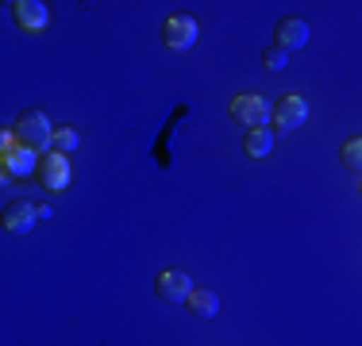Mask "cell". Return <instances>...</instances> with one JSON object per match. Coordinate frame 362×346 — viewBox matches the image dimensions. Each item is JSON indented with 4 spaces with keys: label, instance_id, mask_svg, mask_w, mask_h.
Returning a JSON list of instances; mask_svg holds the SVG:
<instances>
[{
    "label": "cell",
    "instance_id": "11",
    "mask_svg": "<svg viewBox=\"0 0 362 346\" xmlns=\"http://www.w3.org/2000/svg\"><path fill=\"white\" fill-rule=\"evenodd\" d=\"M185 304H189L193 316H201V319H216L220 316V297L212 289H193V297H189Z\"/></svg>",
    "mask_w": 362,
    "mask_h": 346
},
{
    "label": "cell",
    "instance_id": "2",
    "mask_svg": "<svg viewBox=\"0 0 362 346\" xmlns=\"http://www.w3.org/2000/svg\"><path fill=\"white\" fill-rule=\"evenodd\" d=\"M0 158H4V173H8V177H31V173H39L42 154L28 150V146L16 138V131H4V135H0Z\"/></svg>",
    "mask_w": 362,
    "mask_h": 346
},
{
    "label": "cell",
    "instance_id": "15",
    "mask_svg": "<svg viewBox=\"0 0 362 346\" xmlns=\"http://www.w3.org/2000/svg\"><path fill=\"white\" fill-rule=\"evenodd\" d=\"M286 62H289V50H281L278 42L262 50V66L270 69V73H281V69H286Z\"/></svg>",
    "mask_w": 362,
    "mask_h": 346
},
{
    "label": "cell",
    "instance_id": "3",
    "mask_svg": "<svg viewBox=\"0 0 362 346\" xmlns=\"http://www.w3.org/2000/svg\"><path fill=\"white\" fill-rule=\"evenodd\" d=\"M228 112H231V119H235V124L247 127V131H255V127H266V124L274 119L270 100L258 97V93H243V97H235Z\"/></svg>",
    "mask_w": 362,
    "mask_h": 346
},
{
    "label": "cell",
    "instance_id": "9",
    "mask_svg": "<svg viewBox=\"0 0 362 346\" xmlns=\"http://www.w3.org/2000/svg\"><path fill=\"white\" fill-rule=\"evenodd\" d=\"M39 223V208L28 204V201H12L4 208V227L12 231V235H28L31 227Z\"/></svg>",
    "mask_w": 362,
    "mask_h": 346
},
{
    "label": "cell",
    "instance_id": "7",
    "mask_svg": "<svg viewBox=\"0 0 362 346\" xmlns=\"http://www.w3.org/2000/svg\"><path fill=\"white\" fill-rule=\"evenodd\" d=\"M154 289H158V297L166 300V304H185L189 297H193V277H189L185 270H166L158 277V285H154Z\"/></svg>",
    "mask_w": 362,
    "mask_h": 346
},
{
    "label": "cell",
    "instance_id": "14",
    "mask_svg": "<svg viewBox=\"0 0 362 346\" xmlns=\"http://www.w3.org/2000/svg\"><path fill=\"white\" fill-rule=\"evenodd\" d=\"M77 146H81V135L74 127H54V150L58 154H74Z\"/></svg>",
    "mask_w": 362,
    "mask_h": 346
},
{
    "label": "cell",
    "instance_id": "5",
    "mask_svg": "<svg viewBox=\"0 0 362 346\" xmlns=\"http://www.w3.org/2000/svg\"><path fill=\"white\" fill-rule=\"evenodd\" d=\"M201 39V28H197L193 16H170L162 23V42L170 50H193V42Z\"/></svg>",
    "mask_w": 362,
    "mask_h": 346
},
{
    "label": "cell",
    "instance_id": "4",
    "mask_svg": "<svg viewBox=\"0 0 362 346\" xmlns=\"http://www.w3.org/2000/svg\"><path fill=\"white\" fill-rule=\"evenodd\" d=\"M278 131H300V127L308 124V100L300 97V93H289V97H281L274 104V119H270Z\"/></svg>",
    "mask_w": 362,
    "mask_h": 346
},
{
    "label": "cell",
    "instance_id": "12",
    "mask_svg": "<svg viewBox=\"0 0 362 346\" xmlns=\"http://www.w3.org/2000/svg\"><path fill=\"white\" fill-rule=\"evenodd\" d=\"M243 150H247V158H270V150H274V131H266V127L247 131Z\"/></svg>",
    "mask_w": 362,
    "mask_h": 346
},
{
    "label": "cell",
    "instance_id": "6",
    "mask_svg": "<svg viewBox=\"0 0 362 346\" xmlns=\"http://www.w3.org/2000/svg\"><path fill=\"white\" fill-rule=\"evenodd\" d=\"M39 181H42V189H47V193H62V189L70 185V162H66V154H58V150L42 154Z\"/></svg>",
    "mask_w": 362,
    "mask_h": 346
},
{
    "label": "cell",
    "instance_id": "13",
    "mask_svg": "<svg viewBox=\"0 0 362 346\" xmlns=\"http://www.w3.org/2000/svg\"><path fill=\"white\" fill-rule=\"evenodd\" d=\"M339 162H343L351 173H358V177H362V135L347 138V143L339 146Z\"/></svg>",
    "mask_w": 362,
    "mask_h": 346
},
{
    "label": "cell",
    "instance_id": "8",
    "mask_svg": "<svg viewBox=\"0 0 362 346\" xmlns=\"http://www.w3.org/2000/svg\"><path fill=\"white\" fill-rule=\"evenodd\" d=\"M12 16H16V23H20V31H42L50 23V12H47L42 0H16Z\"/></svg>",
    "mask_w": 362,
    "mask_h": 346
},
{
    "label": "cell",
    "instance_id": "16",
    "mask_svg": "<svg viewBox=\"0 0 362 346\" xmlns=\"http://www.w3.org/2000/svg\"><path fill=\"white\" fill-rule=\"evenodd\" d=\"M358 193H362V181H358Z\"/></svg>",
    "mask_w": 362,
    "mask_h": 346
},
{
    "label": "cell",
    "instance_id": "10",
    "mask_svg": "<svg viewBox=\"0 0 362 346\" xmlns=\"http://www.w3.org/2000/svg\"><path fill=\"white\" fill-rule=\"evenodd\" d=\"M274 42H278L281 50L308 47V23L300 20V16H286V20L278 23V31H274Z\"/></svg>",
    "mask_w": 362,
    "mask_h": 346
},
{
    "label": "cell",
    "instance_id": "1",
    "mask_svg": "<svg viewBox=\"0 0 362 346\" xmlns=\"http://www.w3.org/2000/svg\"><path fill=\"white\" fill-rule=\"evenodd\" d=\"M16 138H20L28 150H35V154H50L54 150V127H50V119H47V112H39V108H28L20 119H16Z\"/></svg>",
    "mask_w": 362,
    "mask_h": 346
}]
</instances>
